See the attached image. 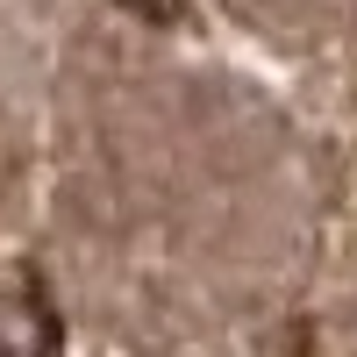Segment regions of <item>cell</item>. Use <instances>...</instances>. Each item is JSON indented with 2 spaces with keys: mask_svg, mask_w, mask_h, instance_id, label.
<instances>
[{
  "mask_svg": "<svg viewBox=\"0 0 357 357\" xmlns=\"http://www.w3.org/2000/svg\"><path fill=\"white\" fill-rule=\"evenodd\" d=\"M129 15H143V22H158V29H172V22H186V0H122Z\"/></svg>",
  "mask_w": 357,
  "mask_h": 357,
  "instance_id": "cell-2",
  "label": "cell"
},
{
  "mask_svg": "<svg viewBox=\"0 0 357 357\" xmlns=\"http://www.w3.org/2000/svg\"><path fill=\"white\" fill-rule=\"evenodd\" d=\"M57 307L36 272H15L8 293H0V357H50L57 350Z\"/></svg>",
  "mask_w": 357,
  "mask_h": 357,
  "instance_id": "cell-1",
  "label": "cell"
}]
</instances>
